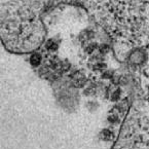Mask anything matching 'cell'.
<instances>
[{
  "mask_svg": "<svg viewBox=\"0 0 149 149\" xmlns=\"http://www.w3.org/2000/svg\"><path fill=\"white\" fill-rule=\"evenodd\" d=\"M112 149H149V98L132 106Z\"/></svg>",
  "mask_w": 149,
  "mask_h": 149,
  "instance_id": "1",
  "label": "cell"
},
{
  "mask_svg": "<svg viewBox=\"0 0 149 149\" xmlns=\"http://www.w3.org/2000/svg\"><path fill=\"white\" fill-rule=\"evenodd\" d=\"M40 62H41V57L39 55H37V54H35V55H33L31 57V64L33 66H38L40 64Z\"/></svg>",
  "mask_w": 149,
  "mask_h": 149,
  "instance_id": "2",
  "label": "cell"
}]
</instances>
